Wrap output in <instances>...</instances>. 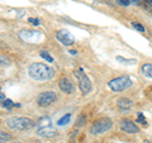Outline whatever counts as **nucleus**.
Masks as SVG:
<instances>
[{
  "mask_svg": "<svg viewBox=\"0 0 152 143\" xmlns=\"http://www.w3.org/2000/svg\"><path fill=\"white\" fill-rule=\"evenodd\" d=\"M57 41H60V43H62L63 46H71L75 43V37L70 33L66 29H61L56 33Z\"/></svg>",
  "mask_w": 152,
  "mask_h": 143,
  "instance_id": "obj_8",
  "label": "nucleus"
},
{
  "mask_svg": "<svg viewBox=\"0 0 152 143\" xmlns=\"http://www.w3.org/2000/svg\"><path fill=\"white\" fill-rule=\"evenodd\" d=\"M28 20H29V23H31V24H34V25H38V24H39V19H34V18H29Z\"/></svg>",
  "mask_w": 152,
  "mask_h": 143,
  "instance_id": "obj_23",
  "label": "nucleus"
},
{
  "mask_svg": "<svg viewBox=\"0 0 152 143\" xmlns=\"http://www.w3.org/2000/svg\"><path fill=\"white\" fill-rule=\"evenodd\" d=\"M58 86H60L61 91H63L65 94H72L75 90L74 85H72V82L69 80V78H61L60 81H58Z\"/></svg>",
  "mask_w": 152,
  "mask_h": 143,
  "instance_id": "obj_11",
  "label": "nucleus"
},
{
  "mask_svg": "<svg viewBox=\"0 0 152 143\" xmlns=\"http://www.w3.org/2000/svg\"><path fill=\"white\" fill-rule=\"evenodd\" d=\"M39 55H41V57H42L43 60H46L47 62H53V57H52L47 51H41Z\"/></svg>",
  "mask_w": 152,
  "mask_h": 143,
  "instance_id": "obj_16",
  "label": "nucleus"
},
{
  "mask_svg": "<svg viewBox=\"0 0 152 143\" xmlns=\"http://www.w3.org/2000/svg\"><path fill=\"white\" fill-rule=\"evenodd\" d=\"M117 105H118V108L122 110V112H128L129 108L132 106V101L127 98H121L117 100Z\"/></svg>",
  "mask_w": 152,
  "mask_h": 143,
  "instance_id": "obj_12",
  "label": "nucleus"
},
{
  "mask_svg": "<svg viewBox=\"0 0 152 143\" xmlns=\"http://www.w3.org/2000/svg\"><path fill=\"white\" fill-rule=\"evenodd\" d=\"M70 53H71V55H76V53H77V51H75V49H70Z\"/></svg>",
  "mask_w": 152,
  "mask_h": 143,
  "instance_id": "obj_24",
  "label": "nucleus"
},
{
  "mask_svg": "<svg viewBox=\"0 0 152 143\" xmlns=\"http://www.w3.org/2000/svg\"><path fill=\"white\" fill-rule=\"evenodd\" d=\"M132 27H133L134 29H137L138 32H141V33H143V32H145V27H143L142 24H139V23L132 22Z\"/></svg>",
  "mask_w": 152,
  "mask_h": 143,
  "instance_id": "obj_18",
  "label": "nucleus"
},
{
  "mask_svg": "<svg viewBox=\"0 0 152 143\" xmlns=\"http://www.w3.org/2000/svg\"><path fill=\"white\" fill-rule=\"evenodd\" d=\"M10 139V136L8 133H5L4 130H1L0 132V142L1 143H4V142H7V141H9Z\"/></svg>",
  "mask_w": 152,
  "mask_h": 143,
  "instance_id": "obj_17",
  "label": "nucleus"
},
{
  "mask_svg": "<svg viewBox=\"0 0 152 143\" xmlns=\"http://www.w3.org/2000/svg\"><path fill=\"white\" fill-rule=\"evenodd\" d=\"M132 86V80L128 76H119L108 82V87L114 92H119Z\"/></svg>",
  "mask_w": 152,
  "mask_h": 143,
  "instance_id": "obj_3",
  "label": "nucleus"
},
{
  "mask_svg": "<svg viewBox=\"0 0 152 143\" xmlns=\"http://www.w3.org/2000/svg\"><path fill=\"white\" fill-rule=\"evenodd\" d=\"M112 128V120L109 118H103V119H99L96 120L94 124L90 127V133L93 136H99V134H103L105 132Z\"/></svg>",
  "mask_w": 152,
  "mask_h": 143,
  "instance_id": "obj_4",
  "label": "nucleus"
},
{
  "mask_svg": "<svg viewBox=\"0 0 152 143\" xmlns=\"http://www.w3.org/2000/svg\"><path fill=\"white\" fill-rule=\"evenodd\" d=\"M141 72L143 76L152 78V63H145L141 69Z\"/></svg>",
  "mask_w": 152,
  "mask_h": 143,
  "instance_id": "obj_13",
  "label": "nucleus"
},
{
  "mask_svg": "<svg viewBox=\"0 0 152 143\" xmlns=\"http://www.w3.org/2000/svg\"><path fill=\"white\" fill-rule=\"evenodd\" d=\"M131 3H132L131 0H117V4L122 5V7H128Z\"/></svg>",
  "mask_w": 152,
  "mask_h": 143,
  "instance_id": "obj_22",
  "label": "nucleus"
},
{
  "mask_svg": "<svg viewBox=\"0 0 152 143\" xmlns=\"http://www.w3.org/2000/svg\"><path fill=\"white\" fill-rule=\"evenodd\" d=\"M37 134L39 137H43V138H53L57 136V132L49 125H43V127L38 128Z\"/></svg>",
  "mask_w": 152,
  "mask_h": 143,
  "instance_id": "obj_10",
  "label": "nucleus"
},
{
  "mask_svg": "<svg viewBox=\"0 0 152 143\" xmlns=\"http://www.w3.org/2000/svg\"><path fill=\"white\" fill-rule=\"evenodd\" d=\"M14 143H22V142H14Z\"/></svg>",
  "mask_w": 152,
  "mask_h": 143,
  "instance_id": "obj_28",
  "label": "nucleus"
},
{
  "mask_svg": "<svg viewBox=\"0 0 152 143\" xmlns=\"http://www.w3.org/2000/svg\"><path fill=\"white\" fill-rule=\"evenodd\" d=\"M42 33L38 31H29V29H23L19 32V38L28 43H38L42 41Z\"/></svg>",
  "mask_w": 152,
  "mask_h": 143,
  "instance_id": "obj_6",
  "label": "nucleus"
},
{
  "mask_svg": "<svg viewBox=\"0 0 152 143\" xmlns=\"http://www.w3.org/2000/svg\"><path fill=\"white\" fill-rule=\"evenodd\" d=\"M119 127H121L122 132L128 133V134H136V133L139 132V128L137 127V124H134L132 120H129V119H123V120H121Z\"/></svg>",
  "mask_w": 152,
  "mask_h": 143,
  "instance_id": "obj_9",
  "label": "nucleus"
},
{
  "mask_svg": "<svg viewBox=\"0 0 152 143\" xmlns=\"http://www.w3.org/2000/svg\"><path fill=\"white\" fill-rule=\"evenodd\" d=\"M7 125L14 130H27L34 127V122L24 116H9L5 120Z\"/></svg>",
  "mask_w": 152,
  "mask_h": 143,
  "instance_id": "obj_2",
  "label": "nucleus"
},
{
  "mask_svg": "<svg viewBox=\"0 0 152 143\" xmlns=\"http://www.w3.org/2000/svg\"><path fill=\"white\" fill-rule=\"evenodd\" d=\"M137 122L141 124H147V120H146L145 115H143L142 113H138V115H137Z\"/></svg>",
  "mask_w": 152,
  "mask_h": 143,
  "instance_id": "obj_21",
  "label": "nucleus"
},
{
  "mask_svg": "<svg viewBox=\"0 0 152 143\" xmlns=\"http://www.w3.org/2000/svg\"><path fill=\"white\" fill-rule=\"evenodd\" d=\"M86 122V115H80L77 118V122H76V125H77V127H81V125H83L84 123H85Z\"/></svg>",
  "mask_w": 152,
  "mask_h": 143,
  "instance_id": "obj_20",
  "label": "nucleus"
},
{
  "mask_svg": "<svg viewBox=\"0 0 152 143\" xmlns=\"http://www.w3.org/2000/svg\"><path fill=\"white\" fill-rule=\"evenodd\" d=\"M57 100V95L55 91H43L37 96V104L39 106H48Z\"/></svg>",
  "mask_w": 152,
  "mask_h": 143,
  "instance_id": "obj_7",
  "label": "nucleus"
},
{
  "mask_svg": "<svg viewBox=\"0 0 152 143\" xmlns=\"http://www.w3.org/2000/svg\"><path fill=\"white\" fill-rule=\"evenodd\" d=\"M3 106L7 108V109H11V108L14 106V103L11 100H9V99H7V100L3 101Z\"/></svg>",
  "mask_w": 152,
  "mask_h": 143,
  "instance_id": "obj_19",
  "label": "nucleus"
},
{
  "mask_svg": "<svg viewBox=\"0 0 152 143\" xmlns=\"http://www.w3.org/2000/svg\"><path fill=\"white\" fill-rule=\"evenodd\" d=\"M75 77L79 80V86H80L83 94H89L91 91V81L86 76V74L83 71V69H79L74 72Z\"/></svg>",
  "mask_w": 152,
  "mask_h": 143,
  "instance_id": "obj_5",
  "label": "nucleus"
},
{
  "mask_svg": "<svg viewBox=\"0 0 152 143\" xmlns=\"http://www.w3.org/2000/svg\"><path fill=\"white\" fill-rule=\"evenodd\" d=\"M0 98H1V101H4V100H5V96H4V94H3V92L0 94Z\"/></svg>",
  "mask_w": 152,
  "mask_h": 143,
  "instance_id": "obj_25",
  "label": "nucleus"
},
{
  "mask_svg": "<svg viewBox=\"0 0 152 143\" xmlns=\"http://www.w3.org/2000/svg\"><path fill=\"white\" fill-rule=\"evenodd\" d=\"M115 60L118 61V62L123 63V65H136V63H137L136 58H131V60H127V58H123V57H121V56H117Z\"/></svg>",
  "mask_w": 152,
  "mask_h": 143,
  "instance_id": "obj_14",
  "label": "nucleus"
},
{
  "mask_svg": "<svg viewBox=\"0 0 152 143\" xmlns=\"http://www.w3.org/2000/svg\"><path fill=\"white\" fill-rule=\"evenodd\" d=\"M151 92H152V89H151Z\"/></svg>",
  "mask_w": 152,
  "mask_h": 143,
  "instance_id": "obj_29",
  "label": "nucleus"
},
{
  "mask_svg": "<svg viewBox=\"0 0 152 143\" xmlns=\"http://www.w3.org/2000/svg\"><path fill=\"white\" fill-rule=\"evenodd\" d=\"M131 1H133V3H138V1H141V0H131Z\"/></svg>",
  "mask_w": 152,
  "mask_h": 143,
  "instance_id": "obj_26",
  "label": "nucleus"
},
{
  "mask_svg": "<svg viewBox=\"0 0 152 143\" xmlns=\"http://www.w3.org/2000/svg\"><path fill=\"white\" fill-rule=\"evenodd\" d=\"M28 74L33 80L37 81H48L55 76L53 69H51L49 66L41 62L32 63L28 69Z\"/></svg>",
  "mask_w": 152,
  "mask_h": 143,
  "instance_id": "obj_1",
  "label": "nucleus"
},
{
  "mask_svg": "<svg viewBox=\"0 0 152 143\" xmlns=\"http://www.w3.org/2000/svg\"><path fill=\"white\" fill-rule=\"evenodd\" d=\"M70 119H71V114H66V115H63L61 119H58L57 125H60V127H62V125L69 124V123H70Z\"/></svg>",
  "mask_w": 152,
  "mask_h": 143,
  "instance_id": "obj_15",
  "label": "nucleus"
},
{
  "mask_svg": "<svg viewBox=\"0 0 152 143\" xmlns=\"http://www.w3.org/2000/svg\"><path fill=\"white\" fill-rule=\"evenodd\" d=\"M143 143H152V142H151V141H145Z\"/></svg>",
  "mask_w": 152,
  "mask_h": 143,
  "instance_id": "obj_27",
  "label": "nucleus"
}]
</instances>
